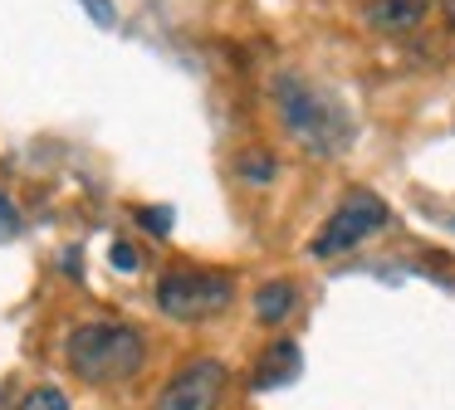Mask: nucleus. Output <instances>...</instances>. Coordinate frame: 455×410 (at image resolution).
I'll return each instance as SVG.
<instances>
[{"mask_svg": "<svg viewBox=\"0 0 455 410\" xmlns=\"http://www.w3.org/2000/svg\"><path fill=\"white\" fill-rule=\"evenodd\" d=\"M275 107H279V117H284V132L318 156H338L353 142V117H347V107L338 103L328 88L308 83L304 74H279L275 78Z\"/></svg>", "mask_w": 455, "mask_h": 410, "instance_id": "nucleus-1", "label": "nucleus"}, {"mask_svg": "<svg viewBox=\"0 0 455 410\" xmlns=\"http://www.w3.org/2000/svg\"><path fill=\"white\" fill-rule=\"evenodd\" d=\"M64 361L89 386H123L148 361V337L128 322H79L64 337Z\"/></svg>", "mask_w": 455, "mask_h": 410, "instance_id": "nucleus-2", "label": "nucleus"}, {"mask_svg": "<svg viewBox=\"0 0 455 410\" xmlns=\"http://www.w3.org/2000/svg\"><path fill=\"white\" fill-rule=\"evenodd\" d=\"M235 303V279L226 269H172L157 283V308L172 322H211Z\"/></svg>", "mask_w": 455, "mask_h": 410, "instance_id": "nucleus-3", "label": "nucleus"}, {"mask_svg": "<svg viewBox=\"0 0 455 410\" xmlns=\"http://www.w3.org/2000/svg\"><path fill=\"white\" fill-rule=\"evenodd\" d=\"M392 220V210H387V201L377 191H347L343 195V205H338L333 215L323 220V230H318V240L308 244V254L314 259H333V254H347V249H357V244L367 240V234H377L382 225Z\"/></svg>", "mask_w": 455, "mask_h": 410, "instance_id": "nucleus-4", "label": "nucleus"}, {"mask_svg": "<svg viewBox=\"0 0 455 410\" xmlns=\"http://www.w3.org/2000/svg\"><path fill=\"white\" fill-rule=\"evenodd\" d=\"M226 386H230L226 361L196 357V361H187V367H181L167 386H162L157 410H216L220 396H226Z\"/></svg>", "mask_w": 455, "mask_h": 410, "instance_id": "nucleus-5", "label": "nucleus"}, {"mask_svg": "<svg viewBox=\"0 0 455 410\" xmlns=\"http://www.w3.org/2000/svg\"><path fill=\"white\" fill-rule=\"evenodd\" d=\"M299 367H304V361H299L294 342H275V347H265V357H259L250 386L255 390H279V386H289V381L299 376Z\"/></svg>", "mask_w": 455, "mask_h": 410, "instance_id": "nucleus-6", "label": "nucleus"}, {"mask_svg": "<svg viewBox=\"0 0 455 410\" xmlns=\"http://www.w3.org/2000/svg\"><path fill=\"white\" fill-rule=\"evenodd\" d=\"M426 20V0H372L367 5V25L382 35H406Z\"/></svg>", "mask_w": 455, "mask_h": 410, "instance_id": "nucleus-7", "label": "nucleus"}, {"mask_svg": "<svg viewBox=\"0 0 455 410\" xmlns=\"http://www.w3.org/2000/svg\"><path fill=\"white\" fill-rule=\"evenodd\" d=\"M294 303H299V288L289 279H269V283H259L255 288V318L265 322V327H275V322H284L289 312H294Z\"/></svg>", "mask_w": 455, "mask_h": 410, "instance_id": "nucleus-8", "label": "nucleus"}, {"mask_svg": "<svg viewBox=\"0 0 455 410\" xmlns=\"http://www.w3.org/2000/svg\"><path fill=\"white\" fill-rule=\"evenodd\" d=\"M275 156L269 152H245L240 156V176H245V181H275Z\"/></svg>", "mask_w": 455, "mask_h": 410, "instance_id": "nucleus-9", "label": "nucleus"}, {"mask_svg": "<svg viewBox=\"0 0 455 410\" xmlns=\"http://www.w3.org/2000/svg\"><path fill=\"white\" fill-rule=\"evenodd\" d=\"M25 410H69V400H64L60 386H35L25 396Z\"/></svg>", "mask_w": 455, "mask_h": 410, "instance_id": "nucleus-10", "label": "nucleus"}, {"mask_svg": "<svg viewBox=\"0 0 455 410\" xmlns=\"http://www.w3.org/2000/svg\"><path fill=\"white\" fill-rule=\"evenodd\" d=\"M108 264H113V269H123V273H132V269H138V249H132L128 240H118L108 249Z\"/></svg>", "mask_w": 455, "mask_h": 410, "instance_id": "nucleus-11", "label": "nucleus"}, {"mask_svg": "<svg viewBox=\"0 0 455 410\" xmlns=\"http://www.w3.org/2000/svg\"><path fill=\"white\" fill-rule=\"evenodd\" d=\"M79 5L93 15V25H103V29H113V25H118V10H113L108 0H79Z\"/></svg>", "mask_w": 455, "mask_h": 410, "instance_id": "nucleus-12", "label": "nucleus"}, {"mask_svg": "<svg viewBox=\"0 0 455 410\" xmlns=\"http://www.w3.org/2000/svg\"><path fill=\"white\" fill-rule=\"evenodd\" d=\"M138 225H148V230H172V210H152V205H148V210H138Z\"/></svg>", "mask_w": 455, "mask_h": 410, "instance_id": "nucleus-13", "label": "nucleus"}, {"mask_svg": "<svg viewBox=\"0 0 455 410\" xmlns=\"http://www.w3.org/2000/svg\"><path fill=\"white\" fill-rule=\"evenodd\" d=\"M20 230V210L11 205V195H0V234H15Z\"/></svg>", "mask_w": 455, "mask_h": 410, "instance_id": "nucleus-14", "label": "nucleus"}, {"mask_svg": "<svg viewBox=\"0 0 455 410\" xmlns=\"http://www.w3.org/2000/svg\"><path fill=\"white\" fill-rule=\"evenodd\" d=\"M441 10H445V20H451V25H455V0H445Z\"/></svg>", "mask_w": 455, "mask_h": 410, "instance_id": "nucleus-15", "label": "nucleus"}]
</instances>
